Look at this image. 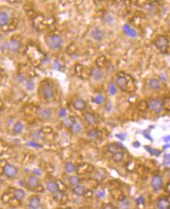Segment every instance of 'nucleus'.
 I'll list each match as a JSON object with an SVG mask.
<instances>
[{
  "label": "nucleus",
  "instance_id": "nucleus-23",
  "mask_svg": "<svg viewBox=\"0 0 170 209\" xmlns=\"http://www.w3.org/2000/svg\"><path fill=\"white\" fill-rule=\"evenodd\" d=\"M77 122L76 118L74 116H69L63 120V125L66 128H70Z\"/></svg>",
  "mask_w": 170,
  "mask_h": 209
},
{
  "label": "nucleus",
  "instance_id": "nucleus-9",
  "mask_svg": "<svg viewBox=\"0 0 170 209\" xmlns=\"http://www.w3.org/2000/svg\"><path fill=\"white\" fill-rule=\"evenodd\" d=\"M152 187L153 188L154 190L158 191L160 189H162V185H163V182H162V177L159 175H155L153 176V178L152 179Z\"/></svg>",
  "mask_w": 170,
  "mask_h": 209
},
{
  "label": "nucleus",
  "instance_id": "nucleus-60",
  "mask_svg": "<svg viewBox=\"0 0 170 209\" xmlns=\"http://www.w3.org/2000/svg\"><path fill=\"white\" fill-rule=\"evenodd\" d=\"M1 39H2V36H1V35H0V40H1Z\"/></svg>",
  "mask_w": 170,
  "mask_h": 209
},
{
  "label": "nucleus",
  "instance_id": "nucleus-49",
  "mask_svg": "<svg viewBox=\"0 0 170 209\" xmlns=\"http://www.w3.org/2000/svg\"><path fill=\"white\" fill-rule=\"evenodd\" d=\"M66 110L64 109V108H61L60 110V116L61 117V118H64V117H66Z\"/></svg>",
  "mask_w": 170,
  "mask_h": 209
},
{
  "label": "nucleus",
  "instance_id": "nucleus-55",
  "mask_svg": "<svg viewBox=\"0 0 170 209\" xmlns=\"http://www.w3.org/2000/svg\"><path fill=\"white\" fill-rule=\"evenodd\" d=\"M166 192H168L169 193H170V182H169L168 183H167V185H166Z\"/></svg>",
  "mask_w": 170,
  "mask_h": 209
},
{
  "label": "nucleus",
  "instance_id": "nucleus-13",
  "mask_svg": "<svg viewBox=\"0 0 170 209\" xmlns=\"http://www.w3.org/2000/svg\"><path fill=\"white\" fill-rule=\"evenodd\" d=\"M106 177V172L102 168H99V169L95 170L93 174V179L94 180H96L97 182H101L105 179Z\"/></svg>",
  "mask_w": 170,
  "mask_h": 209
},
{
  "label": "nucleus",
  "instance_id": "nucleus-28",
  "mask_svg": "<svg viewBox=\"0 0 170 209\" xmlns=\"http://www.w3.org/2000/svg\"><path fill=\"white\" fill-rule=\"evenodd\" d=\"M84 192H85L84 186H81V185H77L73 189V193L77 196H83Z\"/></svg>",
  "mask_w": 170,
  "mask_h": 209
},
{
  "label": "nucleus",
  "instance_id": "nucleus-17",
  "mask_svg": "<svg viewBox=\"0 0 170 209\" xmlns=\"http://www.w3.org/2000/svg\"><path fill=\"white\" fill-rule=\"evenodd\" d=\"M29 208L31 209H38L41 206V200L37 196L32 197L29 201Z\"/></svg>",
  "mask_w": 170,
  "mask_h": 209
},
{
  "label": "nucleus",
  "instance_id": "nucleus-44",
  "mask_svg": "<svg viewBox=\"0 0 170 209\" xmlns=\"http://www.w3.org/2000/svg\"><path fill=\"white\" fill-rule=\"evenodd\" d=\"M133 162H129L127 164V165H126V167H127V169L129 171V172H131V171H133V168H134V164H133Z\"/></svg>",
  "mask_w": 170,
  "mask_h": 209
},
{
  "label": "nucleus",
  "instance_id": "nucleus-2",
  "mask_svg": "<svg viewBox=\"0 0 170 209\" xmlns=\"http://www.w3.org/2000/svg\"><path fill=\"white\" fill-rule=\"evenodd\" d=\"M46 43L51 50H59L63 45V39L59 35H51L46 38Z\"/></svg>",
  "mask_w": 170,
  "mask_h": 209
},
{
  "label": "nucleus",
  "instance_id": "nucleus-27",
  "mask_svg": "<svg viewBox=\"0 0 170 209\" xmlns=\"http://www.w3.org/2000/svg\"><path fill=\"white\" fill-rule=\"evenodd\" d=\"M113 160L115 162H123L124 159V153L123 151H119L117 153H113V157H112Z\"/></svg>",
  "mask_w": 170,
  "mask_h": 209
},
{
  "label": "nucleus",
  "instance_id": "nucleus-57",
  "mask_svg": "<svg viewBox=\"0 0 170 209\" xmlns=\"http://www.w3.org/2000/svg\"><path fill=\"white\" fill-rule=\"evenodd\" d=\"M163 140H164L165 142H166V143H168V142H170V136H165L164 138H163Z\"/></svg>",
  "mask_w": 170,
  "mask_h": 209
},
{
  "label": "nucleus",
  "instance_id": "nucleus-19",
  "mask_svg": "<svg viewBox=\"0 0 170 209\" xmlns=\"http://www.w3.org/2000/svg\"><path fill=\"white\" fill-rule=\"evenodd\" d=\"M122 148H124L122 143H112V144H109L108 146V150L112 153H115L117 152H119V151L122 150Z\"/></svg>",
  "mask_w": 170,
  "mask_h": 209
},
{
  "label": "nucleus",
  "instance_id": "nucleus-11",
  "mask_svg": "<svg viewBox=\"0 0 170 209\" xmlns=\"http://www.w3.org/2000/svg\"><path fill=\"white\" fill-rule=\"evenodd\" d=\"M21 45L20 42L16 39H11L7 44L8 50L12 53H16L19 51V50L21 49Z\"/></svg>",
  "mask_w": 170,
  "mask_h": 209
},
{
  "label": "nucleus",
  "instance_id": "nucleus-24",
  "mask_svg": "<svg viewBox=\"0 0 170 209\" xmlns=\"http://www.w3.org/2000/svg\"><path fill=\"white\" fill-rule=\"evenodd\" d=\"M13 197L17 201H22L25 197V192L21 189H15L13 190Z\"/></svg>",
  "mask_w": 170,
  "mask_h": 209
},
{
  "label": "nucleus",
  "instance_id": "nucleus-5",
  "mask_svg": "<svg viewBox=\"0 0 170 209\" xmlns=\"http://www.w3.org/2000/svg\"><path fill=\"white\" fill-rule=\"evenodd\" d=\"M148 108L157 114L161 113L163 109V101L159 99H152L148 102Z\"/></svg>",
  "mask_w": 170,
  "mask_h": 209
},
{
  "label": "nucleus",
  "instance_id": "nucleus-34",
  "mask_svg": "<svg viewBox=\"0 0 170 209\" xmlns=\"http://www.w3.org/2000/svg\"><path fill=\"white\" fill-rule=\"evenodd\" d=\"M23 128H24V126H23L21 122H17V123L13 125V131L15 133L18 134V133H21V132H22Z\"/></svg>",
  "mask_w": 170,
  "mask_h": 209
},
{
  "label": "nucleus",
  "instance_id": "nucleus-36",
  "mask_svg": "<svg viewBox=\"0 0 170 209\" xmlns=\"http://www.w3.org/2000/svg\"><path fill=\"white\" fill-rule=\"evenodd\" d=\"M70 129L73 133H79L80 131H81V126H80V125L77 122Z\"/></svg>",
  "mask_w": 170,
  "mask_h": 209
},
{
  "label": "nucleus",
  "instance_id": "nucleus-33",
  "mask_svg": "<svg viewBox=\"0 0 170 209\" xmlns=\"http://www.w3.org/2000/svg\"><path fill=\"white\" fill-rule=\"evenodd\" d=\"M55 182H56V184H57L58 190L63 193L67 190V186H66V185L65 184L64 182H63L62 181H60V180H57V181H55Z\"/></svg>",
  "mask_w": 170,
  "mask_h": 209
},
{
  "label": "nucleus",
  "instance_id": "nucleus-39",
  "mask_svg": "<svg viewBox=\"0 0 170 209\" xmlns=\"http://www.w3.org/2000/svg\"><path fill=\"white\" fill-rule=\"evenodd\" d=\"M129 205V201H127V199H126V197L123 200L119 201V208H128Z\"/></svg>",
  "mask_w": 170,
  "mask_h": 209
},
{
  "label": "nucleus",
  "instance_id": "nucleus-4",
  "mask_svg": "<svg viewBox=\"0 0 170 209\" xmlns=\"http://www.w3.org/2000/svg\"><path fill=\"white\" fill-rule=\"evenodd\" d=\"M41 93L43 95V97L47 101H52L54 98V91L52 85L49 82H43L41 83Z\"/></svg>",
  "mask_w": 170,
  "mask_h": 209
},
{
  "label": "nucleus",
  "instance_id": "nucleus-14",
  "mask_svg": "<svg viewBox=\"0 0 170 209\" xmlns=\"http://www.w3.org/2000/svg\"><path fill=\"white\" fill-rule=\"evenodd\" d=\"M84 121H85L88 125H94L97 124V122H98L96 116H95L94 114H92V113H90V112L84 113Z\"/></svg>",
  "mask_w": 170,
  "mask_h": 209
},
{
  "label": "nucleus",
  "instance_id": "nucleus-31",
  "mask_svg": "<svg viewBox=\"0 0 170 209\" xmlns=\"http://www.w3.org/2000/svg\"><path fill=\"white\" fill-rule=\"evenodd\" d=\"M69 182H70L71 186H76L77 185H80L81 180L77 176H70L69 178Z\"/></svg>",
  "mask_w": 170,
  "mask_h": 209
},
{
  "label": "nucleus",
  "instance_id": "nucleus-6",
  "mask_svg": "<svg viewBox=\"0 0 170 209\" xmlns=\"http://www.w3.org/2000/svg\"><path fill=\"white\" fill-rule=\"evenodd\" d=\"M94 171V167L88 163H83L77 167L76 172L77 175H85L88 173H91Z\"/></svg>",
  "mask_w": 170,
  "mask_h": 209
},
{
  "label": "nucleus",
  "instance_id": "nucleus-50",
  "mask_svg": "<svg viewBox=\"0 0 170 209\" xmlns=\"http://www.w3.org/2000/svg\"><path fill=\"white\" fill-rule=\"evenodd\" d=\"M102 208H109V209H114L116 208L114 206H113V205H111V204H107V205H103Z\"/></svg>",
  "mask_w": 170,
  "mask_h": 209
},
{
  "label": "nucleus",
  "instance_id": "nucleus-62",
  "mask_svg": "<svg viewBox=\"0 0 170 209\" xmlns=\"http://www.w3.org/2000/svg\"><path fill=\"white\" fill-rule=\"evenodd\" d=\"M151 1H153V0H151Z\"/></svg>",
  "mask_w": 170,
  "mask_h": 209
},
{
  "label": "nucleus",
  "instance_id": "nucleus-18",
  "mask_svg": "<svg viewBox=\"0 0 170 209\" xmlns=\"http://www.w3.org/2000/svg\"><path fill=\"white\" fill-rule=\"evenodd\" d=\"M73 106L77 110H84L87 107V104L84 100L81 99H75L73 103Z\"/></svg>",
  "mask_w": 170,
  "mask_h": 209
},
{
  "label": "nucleus",
  "instance_id": "nucleus-40",
  "mask_svg": "<svg viewBox=\"0 0 170 209\" xmlns=\"http://www.w3.org/2000/svg\"><path fill=\"white\" fill-rule=\"evenodd\" d=\"M25 86H26V89L28 90V91H32L34 89H35V83L33 81L31 80H28V81L26 82L25 83Z\"/></svg>",
  "mask_w": 170,
  "mask_h": 209
},
{
  "label": "nucleus",
  "instance_id": "nucleus-35",
  "mask_svg": "<svg viewBox=\"0 0 170 209\" xmlns=\"http://www.w3.org/2000/svg\"><path fill=\"white\" fill-rule=\"evenodd\" d=\"M92 101L97 104H102L103 102L105 101V99L102 96V95H101V94H97V95H95L94 97L92 98Z\"/></svg>",
  "mask_w": 170,
  "mask_h": 209
},
{
  "label": "nucleus",
  "instance_id": "nucleus-1",
  "mask_svg": "<svg viewBox=\"0 0 170 209\" xmlns=\"http://www.w3.org/2000/svg\"><path fill=\"white\" fill-rule=\"evenodd\" d=\"M116 85L124 92L133 93L136 91L137 86L131 76L126 74H119L116 79Z\"/></svg>",
  "mask_w": 170,
  "mask_h": 209
},
{
  "label": "nucleus",
  "instance_id": "nucleus-61",
  "mask_svg": "<svg viewBox=\"0 0 170 209\" xmlns=\"http://www.w3.org/2000/svg\"><path fill=\"white\" fill-rule=\"evenodd\" d=\"M0 73H1V70H0Z\"/></svg>",
  "mask_w": 170,
  "mask_h": 209
},
{
  "label": "nucleus",
  "instance_id": "nucleus-59",
  "mask_svg": "<svg viewBox=\"0 0 170 209\" xmlns=\"http://www.w3.org/2000/svg\"><path fill=\"white\" fill-rule=\"evenodd\" d=\"M1 183H2V180L0 179V184H1Z\"/></svg>",
  "mask_w": 170,
  "mask_h": 209
},
{
  "label": "nucleus",
  "instance_id": "nucleus-16",
  "mask_svg": "<svg viewBox=\"0 0 170 209\" xmlns=\"http://www.w3.org/2000/svg\"><path fill=\"white\" fill-rule=\"evenodd\" d=\"M91 76L95 81H101L103 79V72L100 68H93L91 70Z\"/></svg>",
  "mask_w": 170,
  "mask_h": 209
},
{
  "label": "nucleus",
  "instance_id": "nucleus-48",
  "mask_svg": "<svg viewBox=\"0 0 170 209\" xmlns=\"http://www.w3.org/2000/svg\"><path fill=\"white\" fill-rule=\"evenodd\" d=\"M105 193L104 190L98 191L96 193V197H98V198H102V197H105Z\"/></svg>",
  "mask_w": 170,
  "mask_h": 209
},
{
  "label": "nucleus",
  "instance_id": "nucleus-32",
  "mask_svg": "<svg viewBox=\"0 0 170 209\" xmlns=\"http://www.w3.org/2000/svg\"><path fill=\"white\" fill-rule=\"evenodd\" d=\"M99 135H100L99 131L96 130V129H91V130L89 131L88 133V137L91 139H97V138H99Z\"/></svg>",
  "mask_w": 170,
  "mask_h": 209
},
{
  "label": "nucleus",
  "instance_id": "nucleus-58",
  "mask_svg": "<svg viewBox=\"0 0 170 209\" xmlns=\"http://www.w3.org/2000/svg\"><path fill=\"white\" fill-rule=\"evenodd\" d=\"M170 147V145L165 146V147H163V148H164V149H166V148H168V147Z\"/></svg>",
  "mask_w": 170,
  "mask_h": 209
},
{
  "label": "nucleus",
  "instance_id": "nucleus-22",
  "mask_svg": "<svg viewBox=\"0 0 170 209\" xmlns=\"http://www.w3.org/2000/svg\"><path fill=\"white\" fill-rule=\"evenodd\" d=\"M148 86L152 90H158L161 88L160 82L155 79H149L148 81Z\"/></svg>",
  "mask_w": 170,
  "mask_h": 209
},
{
  "label": "nucleus",
  "instance_id": "nucleus-12",
  "mask_svg": "<svg viewBox=\"0 0 170 209\" xmlns=\"http://www.w3.org/2000/svg\"><path fill=\"white\" fill-rule=\"evenodd\" d=\"M157 208L159 209H169L170 208V201L168 197H162L158 199L156 204Z\"/></svg>",
  "mask_w": 170,
  "mask_h": 209
},
{
  "label": "nucleus",
  "instance_id": "nucleus-7",
  "mask_svg": "<svg viewBox=\"0 0 170 209\" xmlns=\"http://www.w3.org/2000/svg\"><path fill=\"white\" fill-rule=\"evenodd\" d=\"M3 174L7 178H14L17 174V168L10 164L6 163L3 168Z\"/></svg>",
  "mask_w": 170,
  "mask_h": 209
},
{
  "label": "nucleus",
  "instance_id": "nucleus-46",
  "mask_svg": "<svg viewBox=\"0 0 170 209\" xmlns=\"http://www.w3.org/2000/svg\"><path fill=\"white\" fill-rule=\"evenodd\" d=\"M136 203H137V205H142V204L144 203V197H142V196H140L138 198H137V200H136Z\"/></svg>",
  "mask_w": 170,
  "mask_h": 209
},
{
  "label": "nucleus",
  "instance_id": "nucleus-53",
  "mask_svg": "<svg viewBox=\"0 0 170 209\" xmlns=\"http://www.w3.org/2000/svg\"><path fill=\"white\" fill-rule=\"evenodd\" d=\"M144 136H145L146 138H148V139H149V140H151V141L153 140V139H152V136H150V135L148 134V133H146V132L144 133Z\"/></svg>",
  "mask_w": 170,
  "mask_h": 209
},
{
  "label": "nucleus",
  "instance_id": "nucleus-37",
  "mask_svg": "<svg viewBox=\"0 0 170 209\" xmlns=\"http://www.w3.org/2000/svg\"><path fill=\"white\" fill-rule=\"evenodd\" d=\"M8 150V146L5 142L0 139V156L2 155Z\"/></svg>",
  "mask_w": 170,
  "mask_h": 209
},
{
  "label": "nucleus",
  "instance_id": "nucleus-10",
  "mask_svg": "<svg viewBox=\"0 0 170 209\" xmlns=\"http://www.w3.org/2000/svg\"><path fill=\"white\" fill-rule=\"evenodd\" d=\"M91 36L92 38L93 39L95 40V41L100 42L102 40H103L105 37V33L102 30L99 29V28H94L92 30L91 33Z\"/></svg>",
  "mask_w": 170,
  "mask_h": 209
},
{
  "label": "nucleus",
  "instance_id": "nucleus-52",
  "mask_svg": "<svg viewBox=\"0 0 170 209\" xmlns=\"http://www.w3.org/2000/svg\"><path fill=\"white\" fill-rule=\"evenodd\" d=\"M28 143V145L31 146V147H41V146L38 145V143H31V142H30V143Z\"/></svg>",
  "mask_w": 170,
  "mask_h": 209
},
{
  "label": "nucleus",
  "instance_id": "nucleus-25",
  "mask_svg": "<svg viewBox=\"0 0 170 209\" xmlns=\"http://www.w3.org/2000/svg\"><path fill=\"white\" fill-rule=\"evenodd\" d=\"M46 188L50 193H55L58 190V186L56 182H54V181H49V182H47V185H46Z\"/></svg>",
  "mask_w": 170,
  "mask_h": 209
},
{
  "label": "nucleus",
  "instance_id": "nucleus-54",
  "mask_svg": "<svg viewBox=\"0 0 170 209\" xmlns=\"http://www.w3.org/2000/svg\"><path fill=\"white\" fill-rule=\"evenodd\" d=\"M133 146L135 148H138V147L141 146V143H140V142H138V141H136V142H134V143H133Z\"/></svg>",
  "mask_w": 170,
  "mask_h": 209
},
{
  "label": "nucleus",
  "instance_id": "nucleus-43",
  "mask_svg": "<svg viewBox=\"0 0 170 209\" xmlns=\"http://www.w3.org/2000/svg\"><path fill=\"white\" fill-rule=\"evenodd\" d=\"M104 21H105V23L110 24V23H112V22H113V17H112L111 15L107 14L106 16H105V17H104Z\"/></svg>",
  "mask_w": 170,
  "mask_h": 209
},
{
  "label": "nucleus",
  "instance_id": "nucleus-30",
  "mask_svg": "<svg viewBox=\"0 0 170 209\" xmlns=\"http://www.w3.org/2000/svg\"><path fill=\"white\" fill-rule=\"evenodd\" d=\"M64 168H65V171H66L67 173H72V172H76L77 167L74 165V164L68 162V163H66V165H65Z\"/></svg>",
  "mask_w": 170,
  "mask_h": 209
},
{
  "label": "nucleus",
  "instance_id": "nucleus-56",
  "mask_svg": "<svg viewBox=\"0 0 170 209\" xmlns=\"http://www.w3.org/2000/svg\"><path fill=\"white\" fill-rule=\"evenodd\" d=\"M116 137H118L119 139H124L126 137V134H120V135H116Z\"/></svg>",
  "mask_w": 170,
  "mask_h": 209
},
{
  "label": "nucleus",
  "instance_id": "nucleus-29",
  "mask_svg": "<svg viewBox=\"0 0 170 209\" xmlns=\"http://www.w3.org/2000/svg\"><path fill=\"white\" fill-rule=\"evenodd\" d=\"M137 109L140 111H145L148 109V103L145 100H141L137 105Z\"/></svg>",
  "mask_w": 170,
  "mask_h": 209
},
{
  "label": "nucleus",
  "instance_id": "nucleus-20",
  "mask_svg": "<svg viewBox=\"0 0 170 209\" xmlns=\"http://www.w3.org/2000/svg\"><path fill=\"white\" fill-rule=\"evenodd\" d=\"M111 193H112V196H113V198L118 201H122V200H123V199L125 198V196L123 195L122 191H121L119 188L113 189V190H111Z\"/></svg>",
  "mask_w": 170,
  "mask_h": 209
},
{
  "label": "nucleus",
  "instance_id": "nucleus-3",
  "mask_svg": "<svg viewBox=\"0 0 170 209\" xmlns=\"http://www.w3.org/2000/svg\"><path fill=\"white\" fill-rule=\"evenodd\" d=\"M154 45L162 53H166L169 47V40L166 36L160 35L154 41Z\"/></svg>",
  "mask_w": 170,
  "mask_h": 209
},
{
  "label": "nucleus",
  "instance_id": "nucleus-45",
  "mask_svg": "<svg viewBox=\"0 0 170 209\" xmlns=\"http://www.w3.org/2000/svg\"><path fill=\"white\" fill-rule=\"evenodd\" d=\"M83 196H84L85 198H90V197H91L93 196V192L91 190H88L84 192Z\"/></svg>",
  "mask_w": 170,
  "mask_h": 209
},
{
  "label": "nucleus",
  "instance_id": "nucleus-47",
  "mask_svg": "<svg viewBox=\"0 0 170 209\" xmlns=\"http://www.w3.org/2000/svg\"><path fill=\"white\" fill-rule=\"evenodd\" d=\"M6 165V161H3V160L0 161V173H2V174H3V168H4V166Z\"/></svg>",
  "mask_w": 170,
  "mask_h": 209
},
{
  "label": "nucleus",
  "instance_id": "nucleus-26",
  "mask_svg": "<svg viewBox=\"0 0 170 209\" xmlns=\"http://www.w3.org/2000/svg\"><path fill=\"white\" fill-rule=\"evenodd\" d=\"M123 31H124V33H125L126 35H129V36H130L131 38L137 37V33H136V31H134V30L132 29L129 25L125 24L124 26H123Z\"/></svg>",
  "mask_w": 170,
  "mask_h": 209
},
{
  "label": "nucleus",
  "instance_id": "nucleus-15",
  "mask_svg": "<svg viewBox=\"0 0 170 209\" xmlns=\"http://www.w3.org/2000/svg\"><path fill=\"white\" fill-rule=\"evenodd\" d=\"M27 184L29 188L32 189V190H34V189L35 188H38L39 186L38 179L35 176H29L28 178H27Z\"/></svg>",
  "mask_w": 170,
  "mask_h": 209
},
{
  "label": "nucleus",
  "instance_id": "nucleus-21",
  "mask_svg": "<svg viewBox=\"0 0 170 209\" xmlns=\"http://www.w3.org/2000/svg\"><path fill=\"white\" fill-rule=\"evenodd\" d=\"M9 21H10V16L8 13L5 11L0 12V26L1 27L6 26L8 24Z\"/></svg>",
  "mask_w": 170,
  "mask_h": 209
},
{
  "label": "nucleus",
  "instance_id": "nucleus-38",
  "mask_svg": "<svg viewBox=\"0 0 170 209\" xmlns=\"http://www.w3.org/2000/svg\"><path fill=\"white\" fill-rule=\"evenodd\" d=\"M145 149L147 150L152 155H154V156H158L161 153V152H160L159 150H155V149H153V148H152V147H145Z\"/></svg>",
  "mask_w": 170,
  "mask_h": 209
},
{
  "label": "nucleus",
  "instance_id": "nucleus-8",
  "mask_svg": "<svg viewBox=\"0 0 170 209\" xmlns=\"http://www.w3.org/2000/svg\"><path fill=\"white\" fill-rule=\"evenodd\" d=\"M36 115L41 120H47L51 118L52 111L47 108H38L36 111Z\"/></svg>",
  "mask_w": 170,
  "mask_h": 209
},
{
  "label": "nucleus",
  "instance_id": "nucleus-42",
  "mask_svg": "<svg viewBox=\"0 0 170 209\" xmlns=\"http://www.w3.org/2000/svg\"><path fill=\"white\" fill-rule=\"evenodd\" d=\"M108 92L110 95H115L116 93V88L114 84H109L108 86Z\"/></svg>",
  "mask_w": 170,
  "mask_h": 209
},
{
  "label": "nucleus",
  "instance_id": "nucleus-51",
  "mask_svg": "<svg viewBox=\"0 0 170 209\" xmlns=\"http://www.w3.org/2000/svg\"><path fill=\"white\" fill-rule=\"evenodd\" d=\"M54 67H55V69H57V70H60V63L58 62V61H55V63H54Z\"/></svg>",
  "mask_w": 170,
  "mask_h": 209
},
{
  "label": "nucleus",
  "instance_id": "nucleus-41",
  "mask_svg": "<svg viewBox=\"0 0 170 209\" xmlns=\"http://www.w3.org/2000/svg\"><path fill=\"white\" fill-rule=\"evenodd\" d=\"M163 108L168 111H170V97H166L163 100Z\"/></svg>",
  "mask_w": 170,
  "mask_h": 209
}]
</instances>
